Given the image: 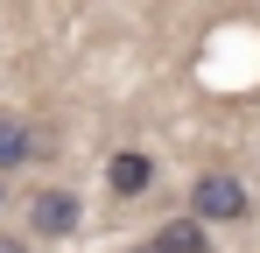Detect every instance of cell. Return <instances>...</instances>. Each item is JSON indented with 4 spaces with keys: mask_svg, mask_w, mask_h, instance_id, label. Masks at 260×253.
Masks as SVG:
<instances>
[{
    "mask_svg": "<svg viewBox=\"0 0 260 253\" xmlns=\"http://www.w3.org/2000/svg\"><path fill=\"white\" fill-rule=\"evenodd\" d=\"M246 211H253V190L232 169H204L190 183V218H204V225H239Z\"/></svg>",
    "mask_w": 260,
    "mask_h": 253,
    "instance_id": "6da1fadb",
    "label": "cell"
},
{
    "mask_svg": "<svg viewBox=\"0 0 260 253\" xmlns=\"http://www.w3.org/2000/svg\"><path fill=\"white\" fill-rule=\"evenodd\" d=\"M78 218H85L78 190L49 183V190H36V197H28V239H71V232H78Z\"/></svg>",
    "mask_w": 260,
    "mask_h": 253,
    "instance_id": "7a4b0ae2",
    "label": "cell"
},
{
    "mask_svg": "<svg viewBox=\"0 0 260 253\" xmlns=\"http://www.w3.org/2000/svg\"><path fill=\"white\" fill-rule=\"evenodd\" d=\"M36 155H56L49 134H43L36 120H21V113H0V176L21 169V162H36Z\"/></svg>",
    "mask_w": 260,
    "mask_h": 253,
    "instance_id": "3957f363",
    "label": "cell"
},
{
    "mask_svg": "<svg viewBox=\"0 0 260 253\" xmlns=\"http://www.w3.org/2000/svg\"><path fill=\"white\" fill-rule=\"evenodd\" d=\"M106 190L113 197H148L155 190V155L148 148H113L106 155Z\"/></svg>",
    "mask_w": 260,
    "mask_h": 253,
    "instance_id": "277c9868",
    "label": "cell"
},
{
    "mask_svg": "<svg viewBox=\"0 0 260 253\" xmlns=\"http://www.w3.org/2000/svg\"><path fill=\"white\" fill-rule=\"evenodd\" d=\"M155 246L162 253H211V225L190 218V211H183V218H162V225H155Z\"/></svg>",
    "mask_w": 260,
    "mask_h": 253,
    "instance_id": "5b68a950",
    "label": "cell"
},
{
    "mask_svg": "<svg viewBox=\"0 0 260 253\" xmlns=\"http://www.w3.org/2000/svg\"><path fill=\"white\" fill-rule=\"evenodd\" d=\"M0 253H36V239L28 232H0Z\"/></svg>",
    "mask_w": 260,
    "mask_h": 253,
    "instance_id": "8992f818",
    "label": "cell"
},
{
    "mask_svg": "<svg viewBox=\"0 0 260 253\" xmlns=\"http://www.w3.org/2000/svg\"><path fill=\"white\" fill-rule=\"evenodd\" d=\"M127 253H162V246H155V239H141V246H127Z\"/></svg>",
    "mask_w": 260,
    "mask_h": 253,
    "instance_id": "52a82bcc",
    "label": "cell"
},
{
    "mask_svg": "<svg viewBox=\"0 0 260 253\" xmlns=\"http://www.w3.org/2000/svg\"><path fill=\"white\" fill-rule=\"evenodd\" d=\"M0 211H7V176H0Z\"/></svg>",
    "mask_w": 260,
    "mask_h": 253,
    "instance_id": "ba28073f",
    "label": "cell"
}]
</instances>
